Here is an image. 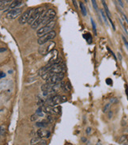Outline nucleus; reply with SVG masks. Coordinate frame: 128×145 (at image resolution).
I'll list each match as a JSON object with an SVG mask.
<instances>
[{
  "instance_id": "f257e3e1",
  "label": "nucleus",
  "mask_w": 128,
  "mask_h": 145,
  "mask_svg": "<svg viewBox=\"0 0 128 145\" xmlns=\"http://www.w3.org/2000/svg\"><path fill=\"white\" fill-rule=\"evenodd\" d=\"M67 101V98L64 95H53L48 97V99L46 100V105L51 106H55L61 103L66 102Z\"/></svg>"
},
{
  "instance_id": "f03ea898",
  "label": "nucleus",
  "mask_w": 128,
  "mask_h": 145,
  "mask_svg": "<svg viewBox=\"0 0 128 145\" xmlns=\"http://www.w3.org/2000/svg\"><path fill=\"white\" fill-rule=\"evenodd\" d=\"M55 47V43L53 41H48L43 45H40L39 48V53L42 56H46L48 53H50L52 51H54V48Z\"/></svg>"
},
{
  "instance_id": "7ed1b4c3",
  "label": "nucleus",
  "mask_w": 128,
  "mask_h": 145,
  "mask_svg": "<svg viewBox=\"0 0 128 145\" xmlns=\"http://www.w3.org/2000/svg\"><path fill=\"white\" fill-rule=\"evenodd\" d=\"M55 25V22L54 20H52V22H50L49 23H48V24H46L44 26L41 27L40 29H39L37 31V34L39 36V37H41V36L44 35L45 33H48L51 32V31H52V29L54 28Z\"/></svg>"
},
{
  "instance_id": "20e7f679",
  "label": "nucleus",
  "mask_w": 128,
  "mask_h": 145,
  "mask_svg": "<svg viewBox=\"0 0 128 145\" xmlns=\"http://www.w3.org/2000/svg\"><path fill=\"white\" fill-rule=\"evenodd\" d=\"M55 14H56V13L53 9H49L46 12H43L42 24L46 25V24H48V23H49L50 22H52V21L55 18Z\"/></svg>"
},
{
  "instance_id": "39448f33",
  "label": "nucleus",
  "mask_w": 128,
  "mask_h": 145,
  "mask_svg": "<svg viewBox=\"0 0 128 145\" xmlns=\"http://www.w3.org/2000/svg\"><path fill=\"white\" fill-rule=\"evenodd\" d=\"M55 37H56L55 31L52 30L49 33H45L44 35L41 36V37H40V38L38 39L37 41V43L39 44V45H43V44L48 42V41H50L51 40H52V39H54Z\"/></svg>"
},
{
  "instance_id": "423d86ee",
  "label": "nucleus",
  "mask_w": 128,
  "mask_h": 145,
  "mask_svg": "<svg viewBox=\"0 0 128 145\" xmlns=\"http://www.w3.org/2000/svg\"><path fill=\"white\" fill-rule=\"evenodd\" d=\"M43 14V8L41 6L40 7H37V8H36L34 10V11L32 12V14L31 15V17H30L29 20L28 21V24L31 25L33 22H35V21H37L39 17L41 16V15Z\"/></svg>"
},
{
  "instance_id": "0eeeda50",
  "label": "nucleus",
  "mask_w": 128,
  "mask_h": 145,
  "mask_svg": "<svg viewBox=\"0 0 128 145\" xmlns=\"http://www.w3.org/2000/svg\"><path fill=\"white\" fill-rule=\"evenodd\" d=\"M64 76H65L64 72H59V73L54 74L53 75L49 77L47 80H46V82H48V83H52V84L58 83V82H60L63 81Z\"/></svg>"
},
{
  "instance_id": "6e6552de",
  "label": "nucleus",
  "mask_w": 128,
  "mask_h": 145,
  "mask_svg": "<svg viewBox=\"0 0 128 145\" xmlns=\"http://www.w3.org/2000/svg\"><path fill=\"white\" fill-rule=\"evenodd\" d=\"M33 11H34V9H32V8L26 10L21 14V16L20 17V18L18 20V22L21 25H25V23H28V21L29 20L30 17H31V15H32Z\"/></svg>"
},
{
  "instance_id": "1a4fd4ad",
  "label": "nucleus",
  "mask_w": 128,
  "mask_h": 145,
  "mask_svg": "<svg viewBox=\"0 0 128 145\" xmlns=\"http://www.w3.org/2000/svg\"><path fill=\"white\" fill-rule=\"evenodd\" d=\"M43 110H44V113H49V114L52 115H59L61 113V110L62 109L59 106H51V105H46V106H43Z\"/></svg>"
},
{
  "instance_id": "9d476101",
  "label": "nucleus",
  "mask_w": 128,
  "mask_h": 145,
  "mask_svg": "<svg viewBox=\"0 0 128 145\" xmlns=\"http://www.w3.org/2000/svg\"><path fill=\"white\" fill-rule=\"evenodd\" d=\"M22 13V9L21 8H14V9H12L11 10L6 14V17L8 19H14L16 18L17 17L20 16Z\"/></svg>"
},
{
  "instance_id": "9b49d317",
  "label": "nucleus",
  "mask_w": 128,
  "mask_h": 145,
  "mask_svg": "<svg viewBox=\"0 0 128 145\" xmlns=\"http://www.w3.org/2000/svg\"><path fill=\"white\" fill-rule=\"evenodd\" d=\"M31 145H47L48 143L45 139H43V138H40V137H34L32 138L31 140H30V143Z\"/></svg>"
},
{
  "instance_id": "f8f14e48",
  "label": "nucleus",
  "mask_w": 128,
  "mask_h": 145,
  "mask_svg": "<svg viewBox=\"0 0 128 145\" xmlns=\"http://www.w3.org/2000/svg\"><path fill=\"white\" fill-rule=\"evenodd\" d=\"M37 136L40 137V138H49L51 136V133L48 130L43 129V128H40L39 130L37 132Z\"/></svg>"
},
{
  "instance_id": "ddd939ff",
  "label": "nucleus",
  "mask_w": 128,
  "mask_h": 145,
  "mask_svg": "<svg viewBox=\"0 0 128 145\" xmlns=\"http://www.w3.org/2000/svg\"><path fill=\"white\" fill-rule=\"evenodd\" d=\"M21 3H22V0H14V1H13L11 3V5H10L8 7V9L12 10L14 8H17L19 6H21Z\"/></svg>"
},
{
  "instance_id": "4468645a",
  "label": "nucleus",
  "mask_w": 128,
  "mask_h": 145,
  "mask_svg": "<svg viewBox=\"0 0 128 145\" xmlns=\"http://www.w3.org/2000/svg\"><path fill=\"white\" fill-rule=\"evenodd\" d=\"M50 124V122L48 121L47 119L45 120H43V121H38V122L36 123V126L38 127V128H46L48 125Z\"/></svg>"
},
{
  "instance_id": "2eb2a0df",
  "label": "nucleus",
  "mask_w": 128,
  "mask_h": 145,
  "mask_svg": "<svg viewBox=\"0 0 128 145\" xmlns=\"http://www.w3.org/2000/svg\"><path fill=\"white\" fill-rule=\"evenodd\" d=\"M101 2H102V5H103V6L104 8V10H105V13H106L107 17H108V18H112V14H111V13H110L108 6H107V5L106 4L105 0H101Z\"/></svg>"
},
{
  "instance_id": "dca6fc26",
  "label": "nucleus",
  "mask_w": 128,
  "mask_h": 145,
  "mask_svg": "<svg viewBox=\"0 0 128 145\" xmlns=\"http://www.w3.org/2000/svg\"><path fill=\"white\" fill-rule=\"evenodd\" d=\"M79 6H80V10H81V14L84 17H85L87 15V10H86V7L85 6V5L82 2H79Z\"/></svg>"
},
{
  "instance_id": "f3484780",
  "label": "nucleus",
  "mask_w": 128,
  "mask_h": 145,
  "mask_svg": "<svg viewBox=\"0 0 128 145\" xmlns=\"http://www.w3.org/2000/svg\"><path fill=\"white\" fill-rule=\"evenodd\" d=\"M128 141V136H122L119 139V144H126Z\"/></svg>"
},
{
  "instance_id": "a211bd4d",
  "label": "nucleus",
  "mask_w": 128,
  "mask_h": 145,
  "mask_svg": "<svg viewBox=\"0 0 128 145\" xmlns=\"http://www.w3.org/2000/svg\"><path fill=\"white\" fill-rule=\"evenodd\" d=\"M46 119H47V120L49 121L50 124L51 123H53L54 121H55V117H54V116H52V114H49V113H48V115L46 116Z\"/></svg>"
},
{
  "instance_id": "6ab92c4d",
  "label": "nucleus",
  "mask_w": 128,
  "mask_h": 145,
  "mask_svg": "<svg viewBox=\"0 0 128 145\" xmlns=\"http://www.w3.org/2000/svg\"><path fill=\"white\" fill-rule=\"evenodd\" d=\"M83 37H84V38L86 39V41H88V43L90 44L92 42V36L89 34V33H86V34H84Z\"/></svg>"
},
{
  "instance_id": "aec40b11",
  "label": "nucleus",
  "mask_w": 128,
  "mask_h": 145,
  "mask_svg": "<svg viewBox=\"0 0 128 145\" xmlns=\"http://www.w3.org/2000/svg\"><path fill=\"white\" fill-rule=\"evenodd\" d=\"M91 22H92V26H93V31L94 33L95 36L97 35V32H96V23L94 22V21L93 20V18H91Z\"/></svg>"
},
{
  "instance_id": "412c9836",
  "label": "nucleus",
  "mask_w": 128,
  "mask_h": 145,
  "mask_svg": "<svg viewBox=\"0 0 128 145\" xmlns=\"http://www.w3.org/2000/svg\"><path fill=\"white\" fill-rule=\"evenodd\" d=\"M100 12H101V15H102V17H103V18H104V22H105V24L106 25H107V17H106V13L104 14V10H100Z\"/></svg>"
},
{
  "instance_id": "4be33fe9",
  "label": "nucleus",
  "mask_w": 128,
  "mask_h": 145,
  "mask_svg": "<svg viewBox=\"0 0 128 145\" xmlns=\"http://www.w3.org/2000/svg\"><path fill=\"white\" fill-rule=\"evenodd\" d=\"M63 89L66 90V91H70V90H71V86H70V82H67V83H66L65 85H64V87H63Z\"/></svg>"
},
{
  "instance_id": "5701e85b",
  "label": "nucleus",
  "mask_w": 128,
  "mask_h": 145,
  "mask_svg": "<svg viewBox=\"0 0 128 145\" xmlns=\"http://www.w3.org/2000/svg\"><path fill=\"white\" fill-rule=\"evenodd\" d=\"M110 106H111V104H110V103H107V104H106L105 105H104V107L103 108V112L104 113L107 112V110H109Z\"/></svg>"
},
{
  "instance_id": "b1692460",
  "label": "nucleus",
  "mask_w": 128,
  "mask_h": 145,
  "mask_svg": "<svg viewBox=\"0 0 128 145\" xmlns=\"http://www.w3.org/2000/svg\"><path fill=\"white\" fill-rule=\"evenodd\" d=\"M39 117H40V116L37 114V113H35V114H33V115H32V116H31V121H37L38 118Z\"/></svg>"
},
{
  "instance_id": "393cba45",
  "label": "nucleus",
  "mask_w": 128,
  "mask_h": 145,
  "mask_svg": "<svg viewBox=\"0 0 128 145\" xmlns=\"http://www.w3.org/2000/svg\"><path fill=\"white\" fill-rule=\"evenodd\" d=\"M92 1V4H93V8L95 9L96 11H98V7H97V3H96V0H91Z\"/></svg>"
},
{
  "instance_id": "a878e982",
  "label": "nucleus",
  "mask_w": 128,
  "mask_h": 145,
  "mask_svg": "<svg viewBox=\"0 0 128 145\" xmlns=\"http://www.w3.org/2000/svg\"><path fill=\"white\" fill-rule=\"evenodd\" d=\"M5 132H6V128L3 125H1V137H3L5 136Z\"/></svg>"
},
{
  "instance_id": "bb28decb",
  "label": "nucleus",
  "mask_w": 128,
  "mask_h": 145,
  "mask_svg": "<svg viewBox=\"0 0 128 145\" xmlns=\"http://www.w3.org/2000/svg\"><path fill=\"white\" fill-rule=\"evenodd\" d=\"M122 38H123V42H124V45H125V46H126L127 49L128 50V41H127V39L124 37V36H122Z\"/></svg>"
},
{
  "instance_id": "cd10ccee",
  "label": "nucleus",
  "mask_w": 128,
  "mask_h": 145,
  "mask_svg": "<svg viewBox=\"0 0 128 145\" xmlns=\"http://www.w3.org/2000/svg\"><path fill=\"white\" fill-rule=\"evenodd\" d=\"M106 83L107 85H112V80L111 79H106Z\"/></svg>"
},
{
  "instance_id": "c85d7f7f",
  "label": "nucleus",
  "mask_w": 128,
  "mask_h": 145,
  "mask_svg": "<svg viewBox=\"0 0 128 145\" xmlns=\"http://www.w3.org/2000/svg\"><path fill=\"white\" fill-rule=\"evenodd\" d=\"M5 77H6V74H5L3 71H1V75H0V78H1V79H3V78H5Z\"/></svg>"
},
{
  "instance_id": "c756f323",
  "label": "nucleus",
  "mask_w": 128,
  "mask_h": 145,
  "mask_svg": "<svg viewBox=\"0 0 128 145\" xmlns=\"http://www.w3.org/2000/svg\"><path fill=\"white\" fill-rule=\"evenodd\" d=\"M73 1V4H74V6H75V7L77 9L78 8V5H77V2H76V0H72Z\"/></svg>"
},
{
  "instance_id": "7c9ffc66",
  "label": "nucleus",
  "mask_w": 128,
  "mask_h": 145,
  "mask_svg": "<svg viewBox=\"0 0 128 145\" xmlns=\"http://www.w3.org/2000/svg\"><path fill=\"white\" fill-rule=\"evenodd\" d=\"M90 132H91V128H87V129H86V133H90Z\"/></svg>"
},
{
  "instance_id": "2f4dec72",
  "label": "nucleus",
  "mask_w": 128,
  "mask_h": 145,
  "mask_svg": "<svg viewBox=\"0 0 128 145\" xmlns=\"http://www.w3.org/2000/svg\"><path fill=\"white\" fill-rule=\"evenodd\" d=\"M118 2H119L120 6H121L122 7H123V1H122V0H118Z\"/></svg>"
},
{
  "instance_id": "473e14b6",
  "label": "nucleus",
  "mask_w": 128,
  "mask_h": 145,
  "mask_svg": "<svg viewBox=\"0 0 128 145\" xmlns=\"http://www.w3.org/2000/svg\"><path fill=\"white\" fill-rule=\"evenodd\" d=\"M112 111H110L109 113H108V118H112Z\"/></svg>"
},
{
  "instance_id": "72a5a7b5",
  "label": "nucleus",
  "mask_w": 128,
  "mask_h": 145,
  "mask_svg": "<svg viewBox=\"0 0 128 145\" xmlns=\"http://www.w3.org/2000/svg\"><path fill=\"white\" fill-rule=\"evenodd\" d=\"M118 56H119V60L121 61V60H122V56H121V55H120V53H119V52L118 53Z\"/></svg>"
},
{
  "instance_id": "f704fd0d",
  "label": "nucleus",
  "mask_w": 128,
  "mask_h": 145,
  "mask_svg": "<svg viewBox=\"0 0 128 145\" xmlns=\"http://www.w3.org/2000/svg\"><path fill=\"white\" fill-rule=\"evenodd\" d=\"M6 50V48H1V53H2L3 52H5Z\"/></svg>"
},
{
  "instance_id": "c9c22d12",
  "label": "nucleus",
  "mask_w": 128,
  "mask_h": 145,
  "mask_svg": "<svg viewBox=\"0 0 128 145\" xmlns=\"http://www.w3.org/2000/svg\"><path fill=\"white\" fill-rule=\"evenodd\" d=\"M116 102V98H112V99H111V102L112 103V102Z\"/></svg>"
},
{
  "instance_id": "e433bc0d",
  "label": "nucleus",
  "mask_w": 128,
  "mask_h": 145,
  "mask_svg": "<svg viewBox=\"0 0 128 145\" xmlns=\"http://www.w3.org/2000/svg\"><path fill=\"white\" fill-rule=\"evenodd\" d=\"M126 93H127V98H128V88H126Z\"/></svg>"
},
{
  "instance_id": "4c0bfd02",
  "label": "nucleus",
  "mask_w": 128,
  "mask_h": 145,
  "mask_svg": "<svg viewBox=\"0 0 128 145\" xmlns=\"http://www.w3.org/2000/svg\"><path fill=\"white\" fill-rule=\"evenodd\" d=\"M13 72V71H9V74H11Z\"/></svg>"
},
{
  "instance_id": "58836bf2",
  "label": "nucleus",
  "mask_w": 128,
  "mask_h": 145,
  "mask_svg": "<svg viewBox=\"0 0 128 145\" xmlns=\"http://www.w3.org/2000/svg\"><path fill=\"white\" fill-rule=\"evenodd\" d=\"M6 1H9V2H13L12 0H6Z\"/></svg>"
},
{
  "instance_id": "ea45409f",
  "label": "nucleus",
  "mask_w": 128,
  "mask_h": 145,
  "mask_svg": "<svg viewBox=\"0 0 128 145\" xmlns=\"http://www.w3.org/2000/svg\"><path fill=\"white\" fill-rule=\"evenodd\" d=\"M85 2H87V1H88V0H85Z\"/></svg>"
}]
</instances>
